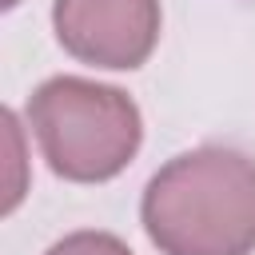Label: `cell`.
I'll return each mask as SVG.
<instances>
[{
	"label": "cell",
	"instance_id": "obj_1",
	"mask_svg": "<svg viewBox=\"0 0 255 255\" xmlns=\"http://www.w3.org/2000/svg\"><path fill=\"white\" fill-rule=\"evenodd\" d=\"M143 227L163 255H247L255 163L227 147L175 155L143 191Z\"/></svg>",
	"mask_w": 255,
	"mask_h": 255
},
{
	"label": "cell",
	"instance_id": "obj_2",
	"mask_svg": "<svg viewBox=\"0 0 255 255\" xmlns=\"http://www.w3.org/2000/svg\"><path fill=\"white\" fill-rule=\"evenodd\" d=\"M28 120L44 147V159L64 179H108L139 147V112L135 104L104 84L60 76L48 80L32 104Z\"/></svg>",
	"mask_w": 255,
	"mask_h": 255
},
{
	"label": "cell",
	"instance_id": "obj_3",
	"mask_svg": "<svg viewBox=\"0 0 255 255\" xmlns=\"http://www.w3.org/2000/svg\"><path fill=\"white\" fill-rule=\"evenodd\" d=\"M60 44L100 68H135L159 36L155 0H56Z\"/></svg>",
	"mask_w": 255,
	"mask_h": 255
},
{
	"label": "cell",
	"instance_id": "obj_4",
	"mask_svg": "<svg viewBox=\"0 0 255 255\" xmlns=\"http://www.w3.org/2000/svg\"><path fill=\"white\" fill-rule=\"evenodd\" d=\"M48 255H131L116 235H104V231H80V235H68L60 239Z\"/></svg>",
	"mask_w": 255,
	"mask_h": 255
},
{
	"label": "cell",
	"instance_id": "obj_5",
	"mask_svg": "<svg viewBox=\"0 0 255 255\" xmlns=\"http://www.w3.org/2000/svg\"><path fill=\"white\" fill-rule=\"evenodd\" d=\"M4 4H8V8H12V4H16V0H4Z\"/></svg>",
	"mask_w": 255,
	"mask_h": 255
}]
</instances>
